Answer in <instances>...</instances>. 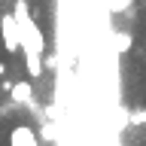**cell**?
Returning a JSON list of instances; mask_svg holds the SVG:
<instances>
[{
	"mask_svg": "<svg viewBox=\"0 0 146 146\" xmlns=\"http://www.w3.org/2000/svg\"><path fill=\"white\" fill-rule=\"evenodd\" d=\"M9 146H40L36 131L27 128V125H15L12 131H9Z\"/></svg>",
	"mask_w": 146,
	"mask_h": 146,
	"instance_id": "3",
	"label": "cell"
},
{
	"mask_svg": "<svg viewBox=\"0 0 146 146\" xmlns=\"http://www.w3.org/2000/svg\"><path fill=\"white\" fill-rule=\"evenodd\" d=\"M0 34H3V46L6 52H18L21 49V36H18V25L12 12H3L0 15Z\"/></svg>",
	"mask_w": 146,
	"mask_h": 146,
	"instance_id": "2",
	"label": "cell"
},
{
	"mask_svg": "<svg viewBox=\"0 0 146 146\" xmlns=\"http://www.w3.org/2000/svg\"><path fill=\"white\" fill-rule=\"evenodd\" d=\"M31 82H18V85H12V100L15 104H25V100H31Z\"/></svg>",
	"mask_w": 146,
	"mask_h": 146,
	"instance_id": "4",
	"label": "cell"
},
{
	"mask_svg": "<svg viewBox=\"0 0 146 146\" xmlns=\"http://www.w3.org/2000/svg\"><path fill=\"white\" fill-rule=\"evenodd\" d=\"M0 76H6V64L3 61H0Z\"/></svg>",
	"mask_w": 146,
	"mask_h": 146,
	"instance_id": "5",
	"label": "cell"
},
{
	"mask_svg": "<svg viewBox=\"0 0 146 146\" xmlns=\"http://www.w3.org/2000/svg\"><path fill=\"white\" fill-rule=\"evenodd\" d=\"M15 25H18V36H21V49H25V61H27V73L31 79H36L43 73V52H46V40L43 31L36 27V21L27 15V3L15 0Z\"/></svg>",
	"mask_w": 146,
	"mask_h": 146,
	"instance_id": "1",
	"label": "cell"
}]
</instances>
